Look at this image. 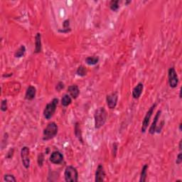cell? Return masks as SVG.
<instances>
[{
  "mask_svg": "<svg viewBox=\"0 0 182 182\" xmlns=\"http://www.w3.org/2000/svg\"><path fill=\"white\" fill-rule=\"evenodd\" d=\"M108 113L105 108L101 107L96 110L94 114L95 118V129H100L106 122Z\"/></svg>",
  "mask_w": 182,
  "mask_h": 182,
  "instance_id": "1",
  "label": "cell"
},
{
  "mask_svg": "<svg viewBox=\"0 0 182 182\" xmlns=\"http://www.w3.org/2000/svg\"><path fill=\"white\" fill-rule=\"evenodd\" d=\"M58 130H59V128H58L57 125H56L55 122H52L48 124V125L46 126V127L44 129V133H43V140L44 141H47V140H49L53 139V137H56V135L57 134Z\"/></svg>",
  "mask_w": 182,
  "mask_h": 182,
  "instance_id": "2",
  "label": "cell"
},
{
  "mask_svg": "<svg viewBox=\"0 0 182 182\" xmlns=\"http://www.w3.org/2000/svg\"><path fill=\"white\" fill-rule=\"evenodd\" d=\"M58 103H59V100L57 98H54L51 102L47 104L44 110V116L46 120H50L53 117L56 110Z\"/></svg>",
  "mask_w": 182,
  "mask_h": 182,
  "instance_id": "3",
  "label": "cell"
},
{
  "mask_svg": "<svg viewBox=\"0 0 182 182\" xmlns=\"http://www.w3.org/2000/svg\"><path fill=\"white\" fill-rule=\"evenodd\" d=\"M65 180L67 182H77L78 180V173L77 169L72 166H68L65 168Z\"/></svg>",
  "mask_w": 182,
  "mask_h": 182,
  "instance_id": "4",
  "label": "cell"
},
{
  "mask_svg": "<svg viewBox=\"0 0 182 182\" xmlns=\"http://www.w3.org/2000/svg\"><path fill=\"white\" fill-rule=\"evenodd\" d=\"M168 79H169V86L172 88H177L179 84V78L174 67L169 68L168 71Z\"/></svg>",
  "mask_w": 182,
  "mask_h": 182,
  "instance_id": "5",
  "label": "cell"
},
{
  "mask_svg": "<svg viewBox=\"0 0 182 182\" xmlns=\"http://www.w3.org/2000/svg\"><path fill=\"white\" fill-rule=\"evenodd\" d=\"M156 106H157V103L154 104V105H152L150 108H149V110L147 111V112L145 115V117H144L143 122H142V128H141V131L142 133H145L146 132L148 126H149V122H150V119L151 117L152 116V114L154 113V110L155 109Z\"/></svg>",
  "mask_w": 182,
  "mask_h": 182,
  "instance_id": "6",
  "label": "cell"
},
{
  "mask_svg": "<svg viewBox=\"0 0 182 182\" xmlns=\"http://www.w3.org/2000/svg\"><path fill=\"white\" fill-rule=\"evenodd\" d=\"M21 157L23 165L26 169H28L30 166V157H29V148L27 147H24L21 150Z\"/></svg>",
  "mask_w": 182,
  "mask_h": 182,
  "instance_id": "7",
  "label": "cell"
},
{
  "mask_svg": "<svg viewBox=\"0 0 182 182\" xmlns=\"http://www.w3.org/2000/svg\"><path fill=\"white\" fill-rule=\"evenodd\" d=\"M117 100H118V95L117 93H113L110 95H108L106 97L107 105L110 109H115L117 105Z\"/></svg>",
  "mask_w": 182,
  "mask_h": 182,
  "instance_id": "8",
  "label": "cell"
},
{
  "mask_svg": "<svg viewBox=\"0 0 182 182\" xmlns=\"http://www.w3.org/2000/svg\"><path fill=\"white\" fill-rule=\"evenodd\" d=\"M49 160L50 162L54 164H60L63 161V156L59 151H55L52 152Z\"/></svg>",
  "mask_w": 182,
  "mask_h": 182,
  "instance_id": "9",
  "label": "cell"
},
{
  "mask_svg": "<svg viewBox=\"0 0 182 182\" xmlns=\"http://www.w3.org/2000/svg\"><path fill=\"white\" fill-rule=\"evenodd\" d=\"M105 178V172L103 166L102 164H99L97 166L95 172V181H103Z\"/></svg>",
  "mask_w": 182,
  "mask_h": 182,
  "instance_id": "10",
  "label": "cell"
},
{
  "mask_svg": "<svg viewBox=\"0 0 182 182\" xmlns=\"http://www.w3.org/2000/svg\"><path fill=\"white\" fill-rule=\"evenodd\" d=\"M144 89V85L142 82H139L132 90V97L134 99H138L141 96Z\"/></svg>",
  "mask_w": 182,
  "mask_h": 182,
  "instance_id": "11",
  "label": "cell"
},
{
  "mask_svg": "<svg viewBox=\"0 0 182 182\" xmlns=\"http://www.w3.org/2000/svg\"><path fill=\"white\" fill-rule=\"evenodd\" d=\"M36 94V89L35 87L30 85L27 89L25 94V99L27 100H32L35 98Z\"/></svg>",
  "mask_w": 182,
  "mask_h": 182,
  "instance_id": "12",
  "label": "cell"
},
{
  "mask_svg": "<svg viewBox=\"0 0 182 182\" xmlns=\"http://www.w3.org/2000/svg\"><path fill=\"white\" fill-rule=\"evenodd\" d=\"M68 92L69 93L71 97L73 99H76L78 97L79 94H80V90L78 85H70L68 88Z\"/></svg>",
  "mask_w": 182,
  "mask_h": 182,
  "instance_id": "13",
  "label": "cell"
},
{
  "mask_svg": "<svg viewBox=\"0 0 182 182\" xmlns=\"http://www.w3.org/2000/svg\"><path fill=\"white\" fill-rule=\"evenodd\" d=\"M161 113H162V111L159 110L157 112V114H156L155 117H154V121L152 122V125H151L150 127H149V134H154V133H155L156 127H157V122H158L159 119H160V115H161Z\"/></svg>",
  "mask_w": 182,
  "mask_h": 182,
  "instance_id": "14",
  "label": "cell"
},
{
  "mask_svg": "<svg viewBox=\"0 0 182 182\" xmlns=\"http://www.w3.org/2000/svg\"><path fill=\"white\" fill-rule=\"evenodd\" d=\"M41 51V35L40 33H36L35 36V50L34 53H39Z\"/></svg>",
  "mask_w": 182,
  "mask_h": 182,
  "instance_id": "15",
  "label": "cell"
},
{
  "mask_svg": "<svg viewBox=\"0 0 182 182\" xmlns=\"http://www.w3.org/2000/svg\"><path fill=\"white\" fill-rule=\"evenodd\" d=\"M148 164H145L142 169L141 174H140V182H145L147 180V170H148Z\"/></svg>",
  "mask_w": 182,
  "mask_h": 182,
  "instance_id": "16",
  "label": "cell"
},
{
  "mask_svg": "<svg viewBox=\"0 0 182 182\" xmlns=\"http://www.w3.org/2000/svg\"><path fill=\"white\" fill-rule=\"evenodd\" d=\"M72 102V98L71 96L68 94H65L63 96L62 99H61V104L63 106L67 107L70 105Z\"/></svg>",
  "mask_w": 182,
  "mask_h": 182,
  "instance_id": "17",
  "label": "cell"
},
{
  "mask_svg": "<svg viewBox=\"0 0 182 182\" xmlns=\"http://www.w3.org/2000/svg\"><path fill=\"white\" fill-rule=\"evenodd\" d=\"M99 61V57L98 56H89L85 59V62L87 64L90 65H95L98 63Z\"/></svg>",
  "mask_w": 182,
  "mask_h": 182,
  "instance_id": "18",
  "label": "cell"
},
{
  "mask_svg": "<svg viewBox=\"0 0 182 182\" xmlns=\"http://www.w3.org/2000/svg\"><path fill=\"white\" fill-rule=\"evenodd\" d=\"M75 135H76V137L78 139L79 141L82 142V134H81L80 125H79L78 122H76V125H75Z\"/></svg>",
  "mask_w": 182,
  "mask_h": 182,
  "instance_id": "19",
  "label": "cell"
},
{
  "mask_svg": "<svg viewBox=\"0 0 182 182\" xmlns=\"http://www.w3.org/2000/svg\"><path fill=\"white\" fill-rule=\"evenodd\" d=\"M87 73H88V70L83 65H80L78 68L77 71H76V73H77L78 76H81V77H83V76H85L87 75Z\"/></svg>",
  "mask_w": 182,
  "mask_h": 182,
  "instance_id": "20",
  "label": "cell"
},
{
  "mask_svg": "<svg viewBox=\"0 0 182 182\" xmlns=\"http://www.w3.org/2000/svg\"><path fill=\"white\" fill-rule=\"evenodd\" d=\"M26 52V47L24 46V45H21L20 47H19V49L16 51V53H14V56L16 58H21L24 55Z\"/></svg>",
  "mask_w": 182,
  "mask_h": 182,
  "instance_id": "21",
  "label": "cell"
},
{
  "mask_svg": "<svg viewBox=\"0 0 182 182\" xmlns=\"http://www.w3.org/2000/svg\"><path fill=\"white\" fill-rule=\"evenodd\" d=\"M110 10L112 11H114V12H116V11L118 10L119 7H120V1L119 0H112V1H110Z\"/></svg>",
  "mask_w": 182,
  "mask_h": 182,
  "instance_id": "22",
  "label": "cell"
},
{
  "mask_svg": "<svg viewBox=\"0 0 182 182\" xmlns=\"http://www.w3.org/2000/svg\"><path fill=\"white\" fill-rule=\"evenodd\" d=\"M70 21L68 19H66L65 21H63V30H59V31L62 32V33H68V32L71 31V28H70Z\"/></svg>",
  "mask_w": 182,
  "mask_h": 182,
  "instance_id": "23",
  "label": "cell"
},
{
  "mask_svg": "<svg viewBox=\"0 0 182 182\" xmlns=\"http://www.w3.org/2000/svg\"><path fill=\"white\" fill-rule=\"evenodd\" d=\"M4 181H14L16 182V179L14 177V176L12 175V174H6L4 177Z\"/></svg>",
  "mask_w": 182,
  "mask_h": 182,
  "instance_id": "24",
  "label": "cell"
},
{
  "mask_svg": "<svg viewBox=\"0 0 182 182\" xmlns=\"http://www.w3.org/2000/svg\"><path fill=\"white\" fill-rule=\"evenodd\" d=\"M7 100H3L1 101V111L3 112H5L7 110Z\"/></svg>",
  "mask_w": 182,
  "mask_h": 182,
  "instance_id": "25",
  "label": "cell"
},
{
  "mask_svg": "<svg viewBox=\"0 0 182 182\" xmlns=\"http://www.w3.org/2000/svg\"><path fill=\"white\" fill-rule=\"evenodd\" d=\"M44 154L41 153V154H40L39 155V157H38V164H39V166H42L43 165V162H44Z\"/></svg>",
  "mask_w": 182,
  "mask_h": 182,
  "instance_id": "26",
  "label": "cell"
},
{
  "mask_svg": "<svg viewBox=\"0 0 182 182\" xmlns=\"http://www.w3.org/2000/svg\"><path fill=\"white\" fill-rule=\"evenodd\" d=\"M64 87H65V85H64V83L62 82H59V83L56 85V89L57 90V91H61V90L63 89Z\"/></svg>",
  "mask_w": 182,
  "mask_h": 182,
  "instance_id": "27",
  "label": "cell"
},
{
  "mask_svg": "<svg viewBox=\"0 0 182 182\" xmlns=\"http://www.w3.org/2000/svg\"><path fill=\"white\" fill-rule=\"evenodd\" d=\"M181 162H182V154L180 152L179 154H178V156H177V160H176V163H177V164L179 165V164H181Z\"/></svg>",
  "mask_w": 182,
  "mask_h": 182,
  "instance_id": "28",
  "label": "cell"
},
{
  "mask_svg": "<svg viewBox=\"0 0 182 182\" xmlns=\"http://www.w3.org/2000/svg\"><path fill=\"white\" fill-rule=\"evenodd\" d=\"M164 124V121L161 122V123H160V127H156V131L155 132H157V133H160V132H161V130H162V128L163 127Z\"/></svg>",
  "mask_w": 182,
  "mask_h": 182,
  "instance_id": "29",
  "label": "cell"
},
{
  "mask_svg": "<svg viewBox=\"0 0 182 182\" xmlns=\"http://www.w3.org/2000/svg\"><path fill=\"white\" fill-rule=\"evenodd\" d=\"M181 143H182V140H181L179 142V148L180 151H181Z\"/></svg>",
  "mask_w": 182,
  "mask_h": 182,
  "instance_id": "30",
  "label": "cell"
},
{
  "mask_svg": "<svg viewBox=\"0 0 182 182\" xmlns=\"http://www.w3.org/2000/svg\"><path fill=\"white\" fill-rule=\"evenodd\" d=\"M181 126H182V124L180 123L179 124V131L181 132Z\"/></svg>",
  "mask_w": 182,
  "mask_h": 182,
  "instance_id": "31",
  "label": "cell"
},
{
  "mask_svg": "<svg viewBox=\"0 0 182 182\" xmlns=\"http://www.w3.org/2000/svg\"><path fill=\"white\" fill-rule=\"evenodd\" d=\"M130 3H131V1H127L126 2H125V4H130Z\"/></svg>",
  "mask_w": 182,
  "mask_h": 182,
  "instance_id": "32",
  "label": "cell"
},
{
  "mask_svg": "<svg viewBox=\"0 0 182 182\" xmlns=\"http://www.w3.org/2000/svg\"><path fill=\"white\" fill-rule=\"evenodd\" d=\"M179 97L180 98H181V91L180 90V93H179Z\"/></svg>",
  "mask_w": 182,
  "mask_h": 182,
  "instance_id": "33",
  "label": "cell"
}]
</instances>
